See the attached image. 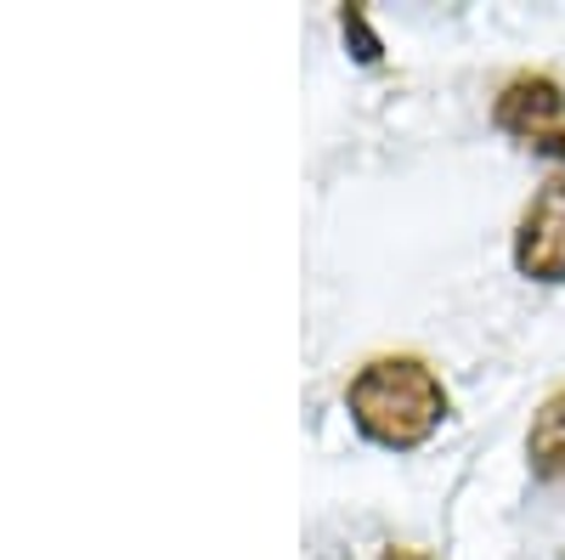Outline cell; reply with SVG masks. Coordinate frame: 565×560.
Segmentation results:
<instances>
[{"mask_svg":"<svg viewBox=\"0 0 565 560\" xmlns=\"http://www.w3.org/2000/svg\"><path fill=\"white\" fill-rule=\"evenodd\" d=\"M492 114H498V125L514 136V142L565 159V85L554 74H514L498 91Z\"/></svg>","mask_w":565,"mask_h":560,"instance_id":"cell-2","label":"cell"},{"mask_svg":"<svg viewBox=\"0 0 565 560\" xmlns=\"http://www.w3.org/2000/svg\"><path fill=\"white\" fill-rule=\"evenodd\" d=\"M385 560H430V554L413 549V543H391V549H385Z\"/></svg>","mask_w":565,"mask_h":560,"instance_id":"cell-5","label":"cell"},{"mask_svg":"<svg viewBox=\"0 0 565 560\" xmlns=\"http://www.w3.org/2000/svg\"><path fill=\"white\" fill-rule=\"evenodd\" d=\"M345 408L351 419L385 447H418L430 442L436 425L447 419V391L430 373V362L418 357H373L351 373L345 385Z\"/></svg>","mask_w":565,"mask_h":560,"instance_id":"cell-1","label":"cell"},{"mask_svg":"<svg viewBox=\"0 0 565 560\" xmlns=\"http://www.w3.org/2000/svg\"><path fill=\"white\" fill-rule=\"evenodd\" d=\"M514 266L537 277V284H559L565 277V170L532 193L521 232H514Z\"/></svg>","mask_w":565,"mask_h":560,"instance_id":"cell-3","label":"cell"},{"mask_svg":"<svg viewBox=\"0 0 565 560\" xmlns=\"http://www.w3.org/2000/svg\"><path fill=\"white\" fill-rule=\"evenodd\" d=\"M526 458L543 482H565V391H554L537 408L532 431H526Z\"/></svg>","mask_w":565,"mask_h":560,"instance_id":"cell-4","label":"cell"}]
</instances>
